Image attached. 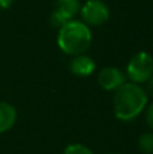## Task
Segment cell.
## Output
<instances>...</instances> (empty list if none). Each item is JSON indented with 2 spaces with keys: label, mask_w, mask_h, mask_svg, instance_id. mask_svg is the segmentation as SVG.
<instances>
[{
  "label": "cell",
  "mask_w": 153,
  "mask_h": 154,
  "mask_svg": "<svg viewBox=\"0 0 153 154\" xmlns=\"http://www.w3.org/2000/svg\"><path fill=\"white\" fill-rule=\"evenodd\" d=\"M148 93L141 85L126 82L115 91L113 99L114 115L121 122L134 120L148 104Z\"/></svg>",
  "instance_id": "6da1fadb"
},
{
  "label": "cell",
  "mask_w": 153,
  "mask_h": 154,
  "mask_svg": "<svg viewBox=\"0 0 153 154\" xmlns=\"http://www.w3.org/2000/svg\"><path fill=\"white\" fill-rule=\"evenodd\" d=\"M92 42V34L89 27L81 20H69L58 29L57 45L62 53L68 56L84 54Z\"/></svg>",
  "instance_id": "7a4b0ae2"
},
{
  "label": "cell",
  "mask_w": 153,
  "mask_h": 154,
  "mask_svg": "<svg viewBox=\"0 0 153 154\" xmlns=\"http://www.w3.org/2000/svg\"><path fill=\"white\" fill-rule=\"evenodd\" d=\"M126 77L130 82L144 84L153 76V57L146 51H138L130 58L126 66Z\"/></svg>",
  "instance_id": "3957f363"
},
{
  "label": "cell",
  "mask_w": 153,
  "mask_h": 154,
  "mask_svg": "<svg viewBox=\"0 0 153 154\" xmlns=\"http://www.w3.org/2000/svg\"><path fill=\"white\" fill-rule=\"evenodd\" d=\"M80 16L87 26H102L110 18V11L102 0H87L80 8Z\"/></svg>",
  "instance_id": "277c9868"
},
{
  "label": "cell",
  "mask_w": 153,
  "mask_h": 154,
  "mask_svg": "<svg viewBox=\"0 0 153 154\" xmlns=\"http://www.w3.org/2000/svg\"><path fill=\"white\" fill-rule=\"evenodd\" d=\"M80 12L79 0H56L54 8L50 14V24L54 29H60Z\"/></svg>",
  "instance_id": "5b68a950"
},
{
  "label": "cell",
  "mask_w": 153,
  "mask_h": 154,
  "mask_svg": "<svg viewBox=\"0 0 153 154\" xmlns=\"http://www.w3.org/2000/svg\"><path fill=\"white\" fill-rule=\"evenodd\" d=\"M127 77L122 72L121 69L114 66H106L98 75V84L102 89L108 91V92H115L117 89L122 87L123 84H126Z\"/></svg>",
  "instance_id": "8992f818"
},
{
  "label": "cell",
  "mask_w": 153,
  "mask_h": 154,
  "mask_svg": "<svg viewBox=\"0 0 153 154\" xmlns=\"http://www.w3.org/2000/svg\"><path fill=\"white\" fill-rule=\"evenodd\" d=\"M96 69V64L89 56L79 54L73 56V58L69 61V70L72 75L77 77H88Z\"/></svg>",
  "instance_id": "52a82bcc"
},
{
  "label": "cell",
  "mask_w": 153,
  "mask_h": 154,
  "mask_svg": "<svg viewBox=\"0 0 153 154\" xmlns=\"http://www.w3.org/2000/svg\"><path fill=\"white\" fill-rule=\"evenodd\" d=\"M16 118L18 114L15 107L7 101H0V134L11 130L16 122Z\"/></svg>",
  "instance_id": "ba28073f"
},
{
  "label": "cell",
  "mask_w": 153,
  "mask_h": 154,
  "mask_svg": "<svg viewBox=\"0 0 153 154\" xmlns=\"http://www.w3.org/2000/svg\"><path fill=\"white\" fill-rule=\"evenodd\" d=\"M138 149L144 154H153V133H144L138 137Z\"/></svg>",
  "instance_id": "9c48e42d"
},
{
  "label": "cell",
  "mask_w": 153,
  "mask_h": 154,
  "mask_svg": "<svg viewBox=\"0 0 153 154\" xmlns=\"http://www.w3.org/2000/svg\"><path fill=\"white\" fill-rule=\"evenodd\" d=\"M64 154H94L91 149L84 146L83 143H70L65 147Z\"/></svg>",
  "instance_id": "30bf717a"
},
{
  "label": "cell",
  "mask_w": 153,
  "mask_h": 154,
  "mask_svg": "<svg viewBox=\"0 0 153 154\" xmlns=\"http://www.w3.org/2000/svg\"><path fill=\"white\" fill-rule=\"evenodd\" d=\"M146 123H148V126L153 130V103L148 107V109H146Z\"/></svg>",
  "instance_id": "8fae6325"
},
{
  "label": "cell",
  "mask_w": 153,
  "mask_h": 154,
  "mask_svg": "<svg viewBox=\"0 0 153 154\" xmlns=\"http://www.w3.org/2000/svg\"><path fill=\"white\" fill-rule=\"evenodd\" d=\"M146 93H148V96H153V76L151 79L146 81Z\"/></svg>",
  "instance_id": "7c38bea8"
},
{
  "label": "cell",
  "mask_w": 153,
  "mask_h": 154,
  "mask_svg": "<svg viewBox=\"0 0 153 154\" xmlns=\"http://www.w3.org/2000/svg\"><path fill=\"white\" fill-rule=\"evenodd\" d=\"M14 0H0V10H8L12 5Z\"/></svg>",
  "instance_id": "4fadbf2b"
}]
</instances>
